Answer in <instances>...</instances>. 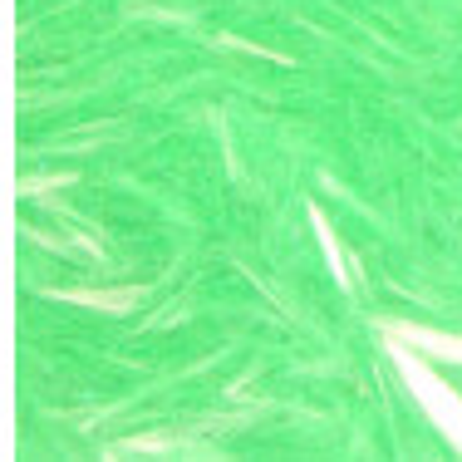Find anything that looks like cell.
<instances>
[{
	"instance_id": "obj_1",
	"label": "cell",
	"mask_w": 462,
	"mask_h": 462,
	"mask_svg": "<svg viewBox=\"0 0 462 462\" xmlns=\"http://www.w3.org/2000/svg\"><path fill=\"white\" fill-rule=\"evenodd\" d=\"M393 345V365H399V374H403V383H409L413 389V399H418V409H423L428 418H433L438 428H443L448 438H453V443L462 448V399L453 389H448L443 379H438L433 369L423 365V359L418 355H409V349L399 345V339H389Z\"/></svg>"
},
{
	"instance_id": "obj_2",
	"label": "cell",
	"mask_w": 462,
	"mask_h": 462,
	"mask_svg": "<svg viewBox=\"0 0 462 462\" xmlns=\"http://www.w3.org/2000/svg\"><path fill=\"white\" fill-rule=\"evenodd\" d=\"M389 339L428 349V355H443V359H457L462 365V335H438V329H423V325H389Z\"/></svg>"
},
{
	"instance_id": "obj_3",
	"label": "cell",
	"mask_w": 462,
	"mask_h": 462,
	"mask_svg": "<svg viewBox=\"0 0 462 462\" xmlns=\"http://www.w3.org/2000/svg\"><path fill=\"white\" fill-rule=\"evenodd\" d=\"M143 285H124V291H64V300L74 305H94V310H108V315H128L143 305Z\"/></svg>"
}]
</instances>
